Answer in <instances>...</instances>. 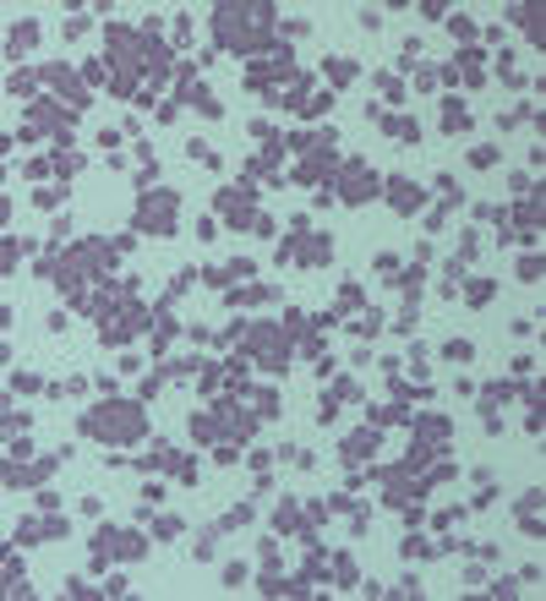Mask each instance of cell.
I'll return each mask as SVG.
<instances>
[{"label":"cell","instance_id":"obj_1","mask_svg":"<svg viewBox=\"0 0 546 601\" xmlns=\"http://www.w3.org/2000/svg\"><path fill=\"white\" fill-rule=\"evenodd\" d=\"M279 28V6L273 0H219L214 6V39L230 55H263Z\"/></svg>","mask_w":546,"mask_h":601},{"label":"cell","instance_id":"obj_2","mask_svg":"<svg viewBox=\"0 0 546 601\" xmlns=\"http://www.w3.org/2000/svg\"><path fill=\"white\" fill-rule=\"evenodd\" d=\"M83 433L88 438H99V444H142L148 438V416H142V405L132 400H105V405H94L88 416H83Z\"/></svg>","mask_w":546,"mask_h":601},{"label":"cell","instance_id":"obj_3","mask_svg":"<svg viewBox=\"0 0 546 601\" xmlns=\"http://www.w3.org/2000/svg\"><path fill=\"white\" fill-rule=\"evenodd\" d=\"M295 77V61H290V44L284 39H273L263 55H252V66H247V88H258V94H273V83H290Z\"/></svg>","mask_w":546,"mask_h":601},{"label":"cell","instance_id":"obj_4","mask_svg":"<svg viewBox=\"0 0 546 601\" xmlns=\"http://www.w3.org/2000/svg\"><path fill=\"white\" fill-rule=\"evenodd\" d=\"M334 186H339V203H345V208H361V203H372V197L383 192V175L367 170V164H345V170L334 175Z\"/></svg>","mask_w":546,"mask_h":601},{"label":"cell","instance_id":"obj_5","mask_svg":"<svg viewBox=\"0 0 546 601\" xmlns=\"http://www.w3.org/2000/svg\"><path fill=\"white\" fill-rule=\"evenodd\" d=\"M136 230L142 236H170L175 230V192H148L136 203Z\"/></svg>","mask_w":546,"mask_h":601},{"label":"cell","instance_id":"obj_6","mask_svg":"<svg viewBox=\"0 0 546 601\" xmlns=\"http://www.w3.org/2000/svg\"><path fill=\"white\" fill-rule=\"evenodd\" d=\"M247 356H258L263 367H273V372H284L290 367V350H284V328H273V323H258L252 334H247V345H241Z\"/></svg>","mask_w":546,"mask_h":601},{"label":"cell","instance_id":"obj_7","mask_svg":"<svg viewBox=\"0 0 546 601\" xmlns=\"http://www.w3.org/2000/svg\"><path fill=\"white\" fill-rule=\"evenodd\" d=\"M219 214H225V225H230V230H252V225H258L252 186H247V192H236V186H230V192H219Z\"/></svg>","mask_w":546,"mask_h":601},{"label":"cell","instance_id":"obj_8","mask_svg":"<svg viewBox=\"0 0 546 601\" xmlns=\"http://www.w3.org/2000/svg\"><path fill=\"white\" fill-rule=\"evenodd\" d=\"M44 83H50V88H55L66 105H77V110L88 105V88L77 83V72H72V66H50V72H44Z\"/></svg>","mask_w":546,"mask_h":601},{"label":"cell","instance_id":"obj_9","mask_svg":"<svg viewBox=\"0 0 546 601\" xmlns=\"http://www.w3.org/2000/svg\"><path fill=\"white\" fill-rule=\"evenodd\" d=\"M383 192H389V203H394L400 214H421V203H426V197H421V192L410 186L405 175H394V181H383Z\"/></svg>","mask_w":546,"mask_h":601},{"label":"cell","instance_id":"obj_10","mask_svg":"<svg viewBox=\"0 0 546 601\" xmlns=\"http://www.w3.org/2000/svg\"><path fill=\"white\" fill-rule=\"evenodd\" d=\"M192 438H197V444H219V438H225L219 411H197V416H192Z\"/></svg>","mask_w":546,"mask_h":601},{"label":"cell","instance_id":"obj_11","mask_svg":"<svg viewBox=\"0 0 546 601\" xmlns=\"http://www.w3.org/2000/svg\"><path fill=\"white\" fill-rule=\"evenodd\" d=\"M443 132H448V138H459V132H470V116H465V99H443Z\"/></svg>","mask_w":546,"mask_h":601},{"label":"cell","instance_id":"obj_12","mask_svg":"<svg viewBox=\"0 0 546 601\" xmlns=\"http://www.w3.org/2000/svg\"><path fill=\"white\" fill-rule=\"evenodd\" d=\"M520 525H525L531 536H542V492H536V487L520 498Z\"/></svg>","mask_w":546,"mask_h":601},{"label":"cell","instance_id":"obj_13","mask_svg":"<svg viewBox=\"0 0 546 601\" xmlns=\"http://www.w3.org/2000/svg\"><path fill=\"white\" fill-rule=\"evenodd\" d=\"M28 44H39V22H17L11 28V55H28Z\"/></svg>","mask_w":546,"mask_h":601},{"label":"cell","instance_id":"obj_14","mask_svg":"<svg viewBox=\"0 0 546 601\" xmlns=\"http://www.w3.org/2000/svg\"><path fill=\"white\" fill-rule=\"evenodd\" d=\"M415 433H421V438H432V444H443L454 427H448L443 416H415Z\"/></svg>","mask_w":546,"mask_h":601},{"label":"cell","instance_id":"obj_15","mask_svg":"<svg viewBox=\"0 0 546 601\" xmlns=\"http://www.w3.org/2000/svg\"><path fill=\"white\" fill-rule=\"evenodd\" d=\"M273 525H279V536L301 531V509H295V503H279V520H273Z\"/></svg>","mask_w":546,"mask_h":601},{"label":"cell","instance_id":"obj_16","mask_svg":"<svg viewBox=\"0 0 546 601\" xmlns=\"http://www.w3.org/2000/svg\"><path fill=\"white\" fill-rule=\"evenodd\" d=\"M378 449V433H356V438H345V454L350 459H361V454H372Z\"/></svg>","mask_w":546,"mask_h":601},{"label":"cell","instance_id":"obj_17","mask_svg":"<svg viewBox=\"0 0 546 601\" xmlns=\"http://www.w3.org/2000/svg\"><path fill=\"white\" fill-rule=\"evenodd\" d=\"M323 72H328V77H334V88H345V83H350V77H356V61H328V66H323Z\"/></svg>","mask_w":546,"mask_h":601},{"label":"cell","instance_id":"obj_18","mask_svg":"<svg viewBox=\"0 0 546 601\" xmlns=\"http://www.w3.org/2000/svg\"><path fill=\"white\" fill-rule=\"evenodd\" d=\"M323 175H328V159H306V164L295 170V181H306V186H312V181H323Z\"/></svg>","mask_w":546,"mask_h":601},{"label":"cell","instance_id":"obj_19","mask_svg":"<svg viewBox=\"0 0 546 601\" xmlns=\"http://www.w3.org/2000/svg\"><path fill=\"white\" fill-rule=\"evenodd\" d=\"M492 291H498L492 280H470V291H465V296H470V306H487V300H492Z\"/></svg>","mask_w":546,"mask_h":601},{"label":"cell","instance_id":"obj_20","mask_svg":"<svg viewBox=\"0 0 546 601\" xmlns=\"http://www.w3.org/2000/svg\"><path fill=\"white\" fill-rule=\"evenodd\" d=\"M448 28H454V39H459L465 50H470V39H481V33H476V22H465V17H448Z\"/></svg>","mask_w":546,"mask_h":601},{"label":"cell","instance_id":"obj_21","mask_svg":"<svg viewBox=\"0 0 546 601\" xmlns=\"http://www.w3.org/2000/svg\"><path fill=\"white\" fill-rule=\"evenodd\" d=\"M520 280H525V285H536V280H542V258H536V252H531V258H520Z\"/></svg>","mask_w":546,"mask_h":601},{"label":"cell","instance_id":"obj_22","mask_svg":"<svg viewBox=\"0 0 546 601\" xmlns=\"http://www.w3.org/2000/svg\"><path fill=\"white\" fill-rule=\"evenodd\" d=\"M334 575H339V586H356V564L350 558H334Z\"/></svg>","mask_w":546,"mask_h":601},{"label":"cell","instance_id":"obj_23","mask_svg":"<svg viewBox=\"0 0 546 601\" xmlns=\"http://www.w3.org/2000/svg\"><path fill=\"white\" fill-rule=\"evenodd\" d=\"M356 306H361V291H356V285H345V291H339V312H356Z\"/></svg>","mask_w":546,"mask_h":601},{"label":"cell","instance_id":"obj_24","mask_svg":"<svg viewBox=\"0 0 546 601\" xmlns=\"http://www.w3.org/2000/svg\"><path fill=\"white\" fill-rule=\"evenodd\" d=\"M405 558H432V547H426L421 536H410V542H405Z\"/></svg>","mask_w":546,"mask_h":601}]
</instances>
